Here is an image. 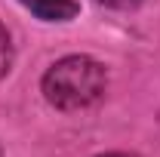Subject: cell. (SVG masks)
Listing matches in <instances>:
<instances>
[{
  "mask_svg": "<svg viewBox=\"0 0 160 157\" xmlns=\"http://www.w3.org/2000/svg\"><path fill=\"white\" fill-rule=\"evenodd\" d=\"M96 157H136V154H126V151H105V154H96Z\"/></svg>",
  "mask_w": 160,
  "mask_h": 157,
  "instance_id": "5",
  "label": "cell"
},
{
  "mask_svg": "<svg viewBox=\"0 0 160 157\" xmlns=\"http://www.w3.org/2000/svg\"><path fill=\"white\" fill-rule=\"evenodd\" d=\"M96 3L111 6V9H132V6H139V3H145V0H96Z\"/></svg>",
  "mask_w": 160,
  "mask_h": 157,
  "instance_id": "4",
  "label": "cell"
},
{
  "mask_svg": "<svg viewBox=\"0 0 160 157\" xmlns=\"http://www.w3.org/2000/svg\"><path fill=\"white\" fill-rule=\"evenodd\" d=\"M12 62H16V46H12V37H9L6 25L0 22V80L12 71Z\"/></svg>",
  "mask_w": 160,
  "mask_h": 157,
  "instance_id": "3",
  "label": "cell"
},
{
  "mask_svg": "<svg viewBox=\"0 0 160 157\" xmlns=\"http://www.w3.org/2000/svg\"><path fill=\"white\" fill-rule=\"evenodd\" d=\"M43 99L65 114H77L99 105L108 93V68L92 56L71 53L56 59L40 77Z\"/></svg>",
  "mask_w": 160,
  "mask_h": 157,
  "instance_id": "1",
  "label": "cell"
},
{
  "mask_svg": "<svg viewBox=\"0 0 160 157\" xmlns=\"http://www.w3.org/2000/svg\"><path fill=\"white\" fill-rule=\"evenodd\" d=\"M22 6L40 22H49V25H62V22L77 19L80 3L77 0H19Z\"/></svg>",
  "mask_w": 160,
  "mask_h": 157,
  "instance_id": "2",
  "label": "cell"
}]
</instances>
